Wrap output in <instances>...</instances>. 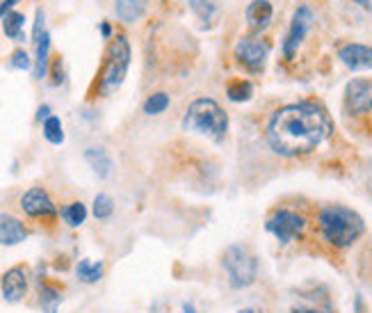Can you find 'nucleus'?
<instances>
[{
  "instance_id": "f257e3e1",
  "label": "nucleus",
  "mask_w": 372,
  "mask_h": 313,
  "mask_svg": "<svg viewBox=\"0 0 372 313\" xmlns=\"http://www.w3.org/2000/svg\"><path fill=\"white\" fill-rule=\"evenodd\" d=\"M332 119L315 101H299L278 108L265 126V142L274 154L297 158L315 151L332 135Z\"/></svg>"
},
{
  "instance_id": "f03ea898",
  "label": "nucleus",
  "mask_w": 372,
  "mask_h": 313,
  "mask_svg": "<svg viewBox=\"0 0 372 313\" xmlns=\"http://www.w3.org/2000/svg\"><path fill=\"white\" fill-rule=\"evenodd\" d=\"M317 231L329 247L347 249L363 236L366 222L352 208L340 206V204H329L325 208H320L317 213Z\"/></svg>"
},
{
  "instance_id": "7ed1b4c3",
  "label": "nucleus",
  "mask_w": 372,
  "mask_h": 313,
  "mask_svg": "<svg viewBox=\"0 0 372 313\" xmlns=\"http://www.w3.org/2000/svg\"><path fill=\"white\" fill-rule=\"evenodd\" d=\"M183 128L190 133H201L210 140H222L229 130V115L213 98H196L183 117Z\"/></svg>"
},
{
  "instance_id": "20e7f679",
  "label": "nucleus",
  "mask_w": 372,
  "mask_h": 313,
  "mask_svg": "<svg viewBox=\"0 0 372 313\" xmlns=\"http://www.w3.org/2000/svg\"><path fill=\"white\" fill-rule=\"evenodd\" d=\"M130 42L126 35H117L110 39L106 59H103L101 74H98V94L108 96L115 89L121 87V83L126 80L128 67H130Z\"/></svg>"
},
{
  "instance_id": "39448f33",
  "label": "nucleus",
  "mask_w": 372,
  "mask_h": 313,
  "mask_svg": "<svg viewBox=\"0 0 372 313\" xmlns=\"http://www.w3.org/2000/svg\"><path fill=\"white\" fill-rule=\"evenodd\" d=\"M222 266L231 288H249L258 277V258L244 245H231L226 249Z\"/></svg>"
},
{
  "instance_id": "423d86ee",
  "label": "nucleus",
  "mask_w": 372,
  "mask_h": 313,
  "mask_svg": "<svg viewBox=\"0 0 372 313\" xmlns=\"http://www.w3.org/2000/svg\"><path fill=\"white\" fill-rule=\"evenodd\" d=\"M306 224L308 222L299 210L288 208V206H278L272 210L270 217L265 220V231L267 234H272L278 242L288 245V242L304 238Z\"/></svg>"
},
{
  "instance_id": "0eeeda50",
  "label": "nucleus",
  "mask_w": 372,
  "mask_h": 313,
  "mask_svg": "<svg viewBox=\"0 0 372 313\" xmlns=\"http://www.w3.org/2000/svg\"><path fill=\"white\" fill-rule=\"evenodd\" d=\"M233 55L237 59L244 72L249 74H263L265 62H267V55H270V42L261 35H249V37H242L240 42L235 44Z\"/></svg>"
},
{
  "instance_id": "6e6552de",
  "label": "nucleus",
  "mask_w": 372,
  "mask_h": 313,
  "mask_svg": "<svg viewBox=\"0 0 372 313\" xmlns=\"http://www.w3.org/2000/svg\"><path fill=\"white\" fill-rule=\"evenodd\" d=\"M311 25H313V9L308 5L297 7L295 14H293L291 28H288V35L283 39V57L288 59V62H293V59L297 57V50L304 44Z\"/></svg>"
},
{
  "instance_id": "1a4fd4ad",
  "label": "nucleus",
  "mask_w": 372,
  "mask_h": 313,
  "mask_svg": "<svg viewBox=\"0 0 372 313\" xmlns=\"http://www.w3.org/2000/svg\"><path fill=\"white\" fill-rule=\"evenodd\" d=\"M343 108L349 117L372 113V78H354L345 87Z\"/></svg>"
},
{
  "instance_id": "9d476101",
  "label": "nucleus",
  "mask_w": 372,
  "mask_h": 313,
  "mask_svg": "<svg viewBox=\"0 0 372 313\" xmlns=\"http://www.w3.org/2000/svg\"><path fill=\"white\" fill-rule=\"evenodd\" d=\"M21 210L33 220H53L57 208L44 188H30L21 197Z\"/></svg>"
},
{
  "instance_id": "9b49d317",
  "label": "nucleus",
  "mask_w": 372,
  "mask_h": 313,
  "mask_svg": "<svg viewBox=\"0 0 372 313\" xmlns=\"http://www.w3.org/2000/svg\"><path fill=\"white\" fill-rule=\"evenodd\" d=\"M28 286H30L28 266H14L0 277V290H3V297L9 305H16V302L23 300L28 295Z\"/></svg>"
},
{
  "instance_id": "f8f14e48",
  "label": "nucleus",
  "mask_w": 372,
  "mask_h": 313,
  "mask_svg": "<svg viewBox=\"0 0 372 313\" xmlns=\"http://www.w3.org/2000/svg\"><path fill=\"white\" fill-rule=\"evenodd\" d=\"M338 57L352 72H366L372 69V46L366 44H347L338 50Z\"/></svg>"
},
{
  "instance_id": "ddd939ff",
  "label": "nucleus",
  "mask_w": 372,
  "mask_h": 313,
  "mask_svg": "<svg viewBox=\"0 0 372 313\" xmlns=\"http://www.w3.org/2000/svg\"><path fill=\"white\" fill-rule=\"evenodd\" d=\"M30 231L28 227L14 215H0V245L14 247L21 245L23 240H28Z\"/></svg>"
},
{
  "instance_id": "4468645a",
  "label": "nucleus",
  "mask_w": 372,
  "mask_h": 313,
  "mask_svg": "<svg viewBox=\"0 0 372 313\" xmlns=\"http://www.w3.org/2000/svg\"><path fill=\"white\" fill-rule=\"evenodd\" d=\"M272 14H274V7L270 0H252L249 7H247V23H249V28L254 30V33H263V30L270 25L272 21Z\"/></svg>"
},
{
  "instance_id": "2eb2a0df",
  "label": "nucleus",
  "mask_w": 372,
  "mask_h": 313,
  "mask_svg": "<svg viewBox=\"0 0 372 313\" xmlns=\"http://www.w3.org/2000/svg\"><path fill=\"white\" fill-rule=\"evenodd\" d=\"M33 44H35V67H33V74L37 80L46 78L48 76V69H50V33L46 30L44 35L33 37Z\"/></svg>"
},
{
  "instance_id": "dca6fc26",
  "label": "nucleus",
  "mask_w": 372,
  "mask_h": 313,
  "mask_svg": "<svg viewBox=\"0 0 372 313\" xmlns=\"http://www.w3.org/2000/svg\"><path fill=\"white\" fill-rule=\"evenodd\" d=\"M85 160L89 163V167L94 169V174L98 178H108L112 174V158L108 156L106 149L101 147H89L85 151Z\"/></svg>"
},
{
  "instance_id": "f3484780",
  "label": "nucleus",
  "mask_w": 372,
  "mask_h": 313,
  "mask_svg": "<svg viewBox=\"0 0 372 313\" xmlns=\"http://www.w3.org/2000/svg\"><path fill=\"white\" fill-rule=\"evenodd\" d=\"M149 0H117L115 12L119 16V21L123 23H135L140 21V16L147 12Z\"/></svg>"
},
{
  "instance_id": "a211bd4d",
  "label": "nucleus",
  "mask_w": 372,
  "mask_h": 313,
  "mask_svg": "<svg viewBox=\"0 0 372 313\" xmlns=\"http://www.w3.org/2000/svg\"><path fill=\"white\" fill-rule=\"evenodd\" d=\"M62 300V288L57 284H50V281H44V284L39 286V307L44 313H57Z\"/></svg>"
},
{
  "instance_id": "6ab92c4d",
  "label": "nucleus",
  "mask_w": 372,
  "mask_h": 313,
  "mask_svg": "<svg viewBox=\"0 0 372 313\" xmlns=\"http://www.w3.org/2000/svg\"><path fill=\"white\" fill-rule=\"evenodd\" d=\"M190 7L194 16L203 23V28H210L217 21V16H220V9H217L215 0H190Z\"/></svg>"
},
{
  "instance_id": "aec40b11",
  "label": "nucleus",
  "mask_w": 372,
  "mask_h": 313,
  "mask_svg": "<svg viewBox=\"0 0 372 313\" xmlns=\"http://www.w3.org/2000/svg\"><path fill=\"white\" fill-rule=\"evenodd\" d=\"M103 272H106V263H103V261L82 258L76 266V275L80 281H85V284H96V281H101Z\"/></svg>"
},
{
  "instance_id": "412c9836",
  "label": "nucleus",
  "mask_w": 372,
  "mask_h": 313,
  "mask_svg": "<svg viewBox=\"0 0 372 313\" xmlns=\"http://www.w3.org/2000/svg\"><path fill=\"white\" fill-rule=\"evenodd\" d=\"M23 25H26V16L21 12H9L3 18V33L7 35V39H14V42H26Z\"/></svg>"
},
{
  "instance_id": "4be33fe9",
  "label": "nucleus",
  "mask_w": 372,
  "mask_h": 313,
  "mask_svg": "<svg viewBox=\"0 0 372 313\" xmlns=\"http://www.w3.org/2000/svg\"><path fill=\"white\" fill-rule=\"evenodd\" d=\"M62 213V220L67 222L69 227H80V224H85V220H87V208L82 201H71V204H67L64 208L60 210Z\"/></svg>"
},
{
  "instance_id": "5701e85b",
  "label": "nucleus",
  "mask_w": 372,
  "mask_h": 313,
  "mask_svg": "<svg viewBox=\"0 0 372 313\" xmlns=\"http://www.w3.org/2000/svg\"><path fill=\"white\" fill-rule=\"evenodd\" d=\"M226 96H229L233 103H244L254 96V85L249 80H231L226 85Z\"/></svg>"
},
{
  "instance_id": "b1692460",
  "label": "nucleus",
  "mask_w": 372,
  "mask_h": 313,
  "mask_svg": "<svg viewBox=\"0 0 372 313\" xmlns=\"http://www.w3.org/2000/svg\"><path fill=\"white\" fill-rule=\"evenodd\" d=\"M44 137L48 140L50 144H55V147H60L62 142H64V128H62L60 117L50 115V117L44 121Z\"/></svg>"
},
{
  "instance_id": "393cba45",
  "label": "nucleus",
  "mask_w": 372,
  "mask_h": 313,
  "mask_svg": "<svg viewBox=\"0 0 372 313\" xmlns=\"http://www.w3.org/2000/svg\"><path fill=\"white\" fill-rule=\"evenodd\" d=\"M91 213H94L96 220H110L112 213H115V201H112L110 195L101 193L94 197V208H91Z\"/></svg>"
},
{
  "instance_id": "a878e982",
  "label": "nucleus",
  "mask_w": 372,
  "mask_h": 313,
  "mask_svg": "<svg viewBox=\"0 0 372 313\" xmlns=\"http://www.w3.org/2000/svg\"><path fill=\"white\" fill-rule=\"evenodd\" d=\"M169 108V94H164V92H156V94H151L147 101H144V113L147 115H162L164 110Z\"/></svg>"
},
{
  "instance_id": "bb28decb",
  "label": "nucleus",
  "mask_w": 372,
  "mask_h": 313,
  "mask_svg": "<svg viewBox=\"0 0 372 313\" xmlns=\"http://www.w3.org/2000/svg\"><path fill=\"white\" fill-rule=\"evenodd\" d=\"M9 67L12 69H18V72H28V69H33L35 62H33V57H30L23 48H18L12 53V59H9Z\"/></svg>"
},
{
  "instance_id": "cd10ccee",
  "label": "nucleus",
  "mask_w": 372,
  "mask_h": 313,
  "mask_svg": "<svg viewBox=\"0 0 372 313\" xmlns=\"http://www.w3.org/2000/svg\"><path fill=\"white\" fill-rule=\"evenodd\" d=\"M48 76H50V80H53V85L64 83V62H62V57H55L53 62H50Z\"/></svg>"
},
{
  "instance_id": "c85d7f7f",
  "label": "nucleus",
  "mask_w": 372,
  "mask_h": 313,
  "mask_svg": "<svg viewBox=\"0 0 372 313\" xmlns=\"http://www.w3.org/2000/svg\"><path fill=\"white\" fill-rule=\"evenodd\" d=\"M21 3V0H0V18H5L9 12H14V7Z\"/></svg>"
},
{
  "instance_id": "c756f323",
  "label": "nucleus",
  "mask_w": 372,
  "mask_h": 313,
  "mask_svg": "<svg viewBox=\"0 0 372 313\" xmlns=\"http://www.w3.org/2000/svg\"><path fill=\"white\" fill-rule=\"evenodd\" d=\"M50 117V106H39V110H37V121H41V124H44V121Z\"/></svg>"
},
{
  "instance_id": "7c9ffc66",
  "label": "nucleus",
  "mask_w": 372,
  "mask_h": 313,
  "mask_svg": "<svg viewBox=\"0 0 372 313\" xmlns=\"http://www.w3.org/2000/svg\"><path fill=\"white\" fill-rule=\"evenodd\" d=\"M293 313H332L329 309H313V307H295Z\"/></svg>"
},
{
  "instance_id": "2f4dec72",
  "label": "nucleus",
  "mask_w": 372,
  "mask_h": 313,
  "mask_svg": "<svg viewBox=\"0 0 372 313\" xmlns=\"http://www.w3.org/2000/svg\"><path fill=\"white\" fill-rule=\"evenodd\" d=\"M98 30H101L103 39H112V25H110L108 21H103V23L98 25Z\"/></svg>"
},
{
  "instance_id": "473e14b6",
  "label": "nucleus",
  "mask_w": 372,
  "mask_h": 313,
  "mask_svg": "<svg viewBox=\"0 0 372 313\" xmlns=\"http://www.w3.org/2000/svg\"><path fill=\"white\" fill-rule=\"evenodd\" d=\"M183 311H185V313H196V309L190 305V302H185V305H183Z\"/></svg>"
},
{
  "instance_id": "72a5a7b5",
  "label": "nucleus",
  "mask_w": 372,
  "mask_h": 313,
  "mask_svg": "<svg viewBox=\"0 0 372 313\" xmlns=\"http://www.w3.org/2000/svg\"><path fill=\"white\" fill-rule=\"evenodd\" d=\"M359 5H363V7H370V0H356Z\"/></svg>"
},
{
  "instance_id": "f704fd0d",
  "label": "nucleus",
  "mask_w": 372,
  "mask_h": 313,
  "mask_svg": "<svg viewBox=\"0 0 372 313\" xmlns=\"http://www.w3.org/2000/svg\"><path fill=\"white\" fill-rule=\"evenodd\" d=\"M240 313H258V311H254V309H242Z\"/></svg>"
}]
</instances>
